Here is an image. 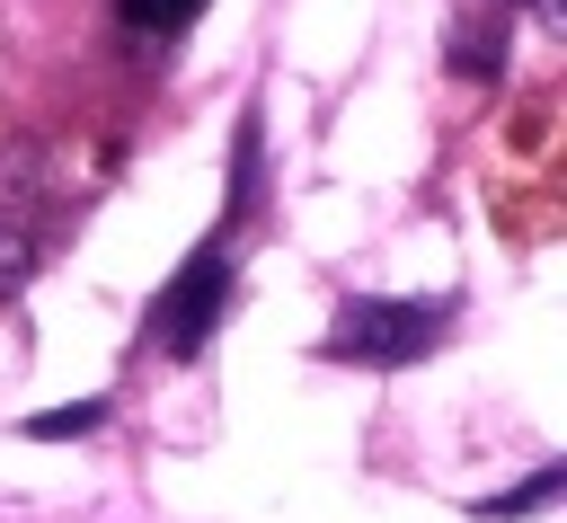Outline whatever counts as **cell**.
<instances>
[{
	"mask_svg": "<svg viewBox=\"0 0 567 523\" xmlns=\"http://www.w3.org/2000/svg\"><path fill=\"white\" fill-rule=\"evenodd\" d=\"M97 425V399H80V408H44V417H27V434L35 443H62V434H89Z\"/></svg>",
	"mask_w": 567,
	"mask_h": 523,
	"instance_id": "8992f818",
	"label": "cell"
},
{
	"mask_svg": "<svg viewBox=\"0 0 567 523\" xmlns=\"http://www.w3.org/2000/svg\"><path fill=\"white\" fill-rule=\"evenodd\" d=\"M496 62H505V18H478V9H470V18L452 27V71H470V80H487Z\"/></svg>",
	"mask_w": 567,
	"mask_h": 523,
	"instance_id": "3957f363",
	"label": "cell"
},
{
	"mask_svg": "<svg viewBox=\"0 0 567 523\" xmlns=\"http://www.w3.org/2000/svg\"><path fill=\"white\" fill-rule=\"evenodd\" d=\"M195 9H204V0H115V18H124L133 35H177Z\"/></svg>",
	"mask_w": 567,
	"mask_h": 523,
	"instance_id": "277c9868",
	"label": "cell"
},
{
	"mask_svg": "<svg viewBox=\"0 0 567 523\" xmlns=\"http://www.w3.org/2000/svg\"><path fill=\"white\" fill-rule=\"evenodd\" d=\"M221 284H230V248H221V239H204V248H195V257L177 266V284L159 293V310H151V319H159V346H168V355H195V346L213 337Z\"/></svg>",
	"mask_w": 567,
	"mask_h": 523,
	"instance_id": "7a4b0ae2",
	"label": "cell"
},
{
	"mask_svg": "<svg viewBox=\"0 0 567 523\" xmlns=\"http://www.w3.org/2000/svg\"><path fill=\"white\" fill-rule=\"evenodd\" d=\"M27 266H35V230H27L18 213H0V301L27 284Z\"/></svg>",
	"mask_w": 567,
	"mask_h": 523,
	"instance_id": "5b68a950",
	"label": "cell"
},
{
	"mask_svg": "<svg viewBox=\"0 0 567 523\" xmlns=\"http://www.w3.org/2000/svg\"><path fill=\"white\" fill-rule=\"evenodd\" d=\"M532 9H540V18H558V0H532Z\"/></svg>",
	"mask_w": 567,
	"mask_h": 523,
	"instance_id": "52a82bcc",
	"label": "cell"
},
{
	"mask_svg": "<svg viewBox=\"0 0 567 523\" xmlns=\"http://www.w3.org/2000/svg\"><path fill=\"white\" fill-rule=\"evenodd\" d=\"M443 301H346L337 310V328L319 337V355L328 363H372V372H390V363H416V355H434L443 346Z\"/></svg>",
	"mask_w": 567,
	"mask_h": 523,
	"instance_id": "6da1fadb",
	"label": "cell"
}]
</instances>
